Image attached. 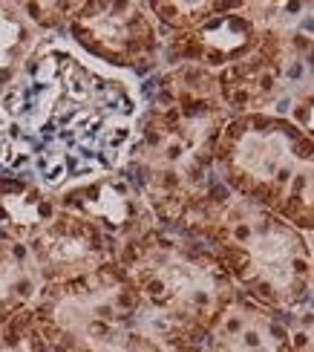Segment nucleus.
<instances>
[{
  "label": "nucleus",
  "mask_w": 314,
  "mask_h": 352,
  "mask_svg": "<svg viewBox=\"0 0 314 352\" xmlns=\"http://www.w3.org/2000/svg\"><path fill=\"white\" fill-rule=\"evenodd\" d=\"M257 12L260 14H251V3H231L197 29L170 35L161 47L164 58L170 67L193 64L211 72L225 69L257 47L262 29L271 23V3H257Z\"/></svg>",
  "instance_id": "0eeeda50"
},
{
  "label": "nucleus",
  "mask_w": 314,
  "mask_h": 352,
  "mask_svg": "<svg viewBox=\"0 0 314 352\" xmlns=\"http://www.w3.org/2000/svg\"><path fill=\"white\" fill-rule=\"evenodd\" d=\"M142 298L118 263H104L96 272L49 283L32 303L35 327L47 341L84 346L139 329Z\"/></svg>",
  "instance_id": "39448f33"
},
{
  "label": "nucleus",
  "mask_w": 314,
  "mask_h": 352,
  "mask_svg": "<svg viewBox=\"0 0 314 352\" xmlns=\"http://www.w3.org/2000/svg\"><path fill=\"white\" fill-rule=\"evenodd\" d=\"M214 170L231 194L297 231H314V139L286 116H231L216 142Z\"/></svg>",
  "instance_id": "20e7f679"
},
{
  "label": "nucleus",
  "mask_w": 314,
  "mask_h": 352,
  "mask_svg": "<svg viewBox=\"0 0 314 352\" xmlns=\"http://www.w3.org/2000/svg\"><path fill=\"white\" fill-rule=\"evenodd\" d=\"M55 199L61 211L89 219L115 245V252H118V245L142 237L150 228H159L142 197V190L122 170L98 176V179H89L81 185H72L61 190V194H55Z\"/></svg>",
  "instance_id": "6e6552de"
},
{
  "label": "nucleus",
  "mask_w": 314,
  "mask_h": 352,
  "mask_svg": "<svg viewBox=\"0 0 314 352\" xmlns=\"http://www.w3.org/2000/svg\"><path fill=\"white\" fill-rule=\"evenodd\" d=\"M38 43V29L26 21L21 3H0V98L21 76Z\"/></svg>",
  "instance_id": "ddd939ff"
},
{
  "label": "nucleus",
  "mask_w": 314,
  "mask_h": 352,
  "mask_svg": "<svg viewBox=\"0 0 314 352\" xmlns=\"http://www.w3.org/2000/svg\"><path fill=\"white\" fill-rule=\"evenodd\" d=\"M43 280L29 245L0 237V327L35 303Z\"/></svg>",
  "instance_id": "f8f14e48"
},
{
  "label": "nucleus",
  "mask_w": 314,
  "mask_h": 352,
  "mask_svg": "<svg viewBox=\"0 0 314 352\" xmlns=\"http://www.w3.org/2000/svg\"><path fill=\"white\" fill-rule=\"evenodd\" d=\"M231 3H147L153 21H159L161 26H168L173 35L188 32V29H197L199 23H205L208 18L225 12Z\"/></svg>",
  "instance_id": "4468645a"
},
{
  "label": "nucleus",
  "mask_w": 314,
  "mask_h": 352,
  "mask_svg": "<svg viewBox=\"0 0 314 352\" xmlns=\"http://www.w3.org/2000/svg\"><path fill=\"white\" fill-rule=\"evenodd\" d=\"M72 47L110 69L147 72L161 50L159 26L147 3L133 0H96L72 3L67 18Z\"/></svg>",
  "instance_id": "423d86ee"
},
{
  "label": "nucleus",
  "mask_w": 314,
  "mask_h": 352,
  "mask_svg": "<svg viewBox=\"0 0 314 352\" xmlns=\"http://www.w3.org/2000/svg\"><path fill=\"white\" fill-rule=\"evenodd\" d=\"M142 93L61 38H41L0 98V173L49 194L122 170Z\"/></svg>",
  "instance_id": "f257e3e1"
},
{
  "label": "nucleus",
  "mask_w": 314,
  "mask_h": 352,
  "mask_svg": "<svg viewBox=\"0 0 314 352\" xmlns=\"http://www.w3.org/2000/svg\"><path fill=\"white\" fill-rule=\"evenodd\" d=\"M55 214V194L21 176L0 173V237L29 243Z\"/></svg>",
  "instance_id": "9b49d317"
},
{
  "label": "nucleus",
  "mask_w": 314,
  "mask_h": 352,
  "mask_svg": "<svg viewBox=\"0 0 314 352\" xmlns=\"http://www.w3.org/2000/svg\"><path fill=\"white\" fill-rule=\"evenodd\" d=\"M211 352H294L286 318L236 292L208 341Z\"/></svg>",
  "instance_id": "9d476101"
},
{
  "label": "nucleus",
  "mask_w": 314,
  "mask_h": 352,
  "mask_svg": "<svg viewBox=\"0 0 314 352\" xmlns=\"http://www.w3.org/2000/svg\"><path fill=\"white\" fill-rule=\"evenodd\" d=\"M115 263L142 298L139 329L168 352H205L239 292L211 245L168 228L118 245Z\"/></svg>",
  "instance_id": "f03ea898"
},
{
  "label": "nucleus",
  "mask_w": 314,
  "mask_h": 352,
  "mask_svg": "<svg viewBox=\"0 0 314 352\" xmlns=\"http://www.w3.org/2000/svg\"><path fill=\"white\" fill-rule=\"evenodd\" d=\"M26 245L43 286L89 274L115 260V245L89 219L61 208Z\"/></svg>",
  "instance_id": "1a4fd4ad"
},
{
  "label": "nucleus",
  "mask_w": 314,
  "mask_h": 352,
  "mask_svg": "<svg viewBox=\"0 0 314 352\" xmlns=\"http://www.w3.org/2000/svg\"><path fill=\"white\" fill-rule=\"evenodd\" d=\"M176 231L211 245L234 286L271 312L300 309L311 295L314 252L306 234L222 182L190 205Z\"/></svg>",
  "instance_id": "7ed1b4c3"
},
{
  "label": "nucleus",
  "mask_w": 314,
  "mask_h": 352,
  "mask_svg": "<svg viewBox=\"0 0 314 352\" xmlns=\"http://www.w3.org/2000/svg\"><path fill=\"white\" fill-rule=\"evenodd\" d=\"M286 327L291 335L294 352H314V309L294 312V318H286Z\"/></svg>",
  "instance_id": "2eb2a0df"
}]
</instances>
